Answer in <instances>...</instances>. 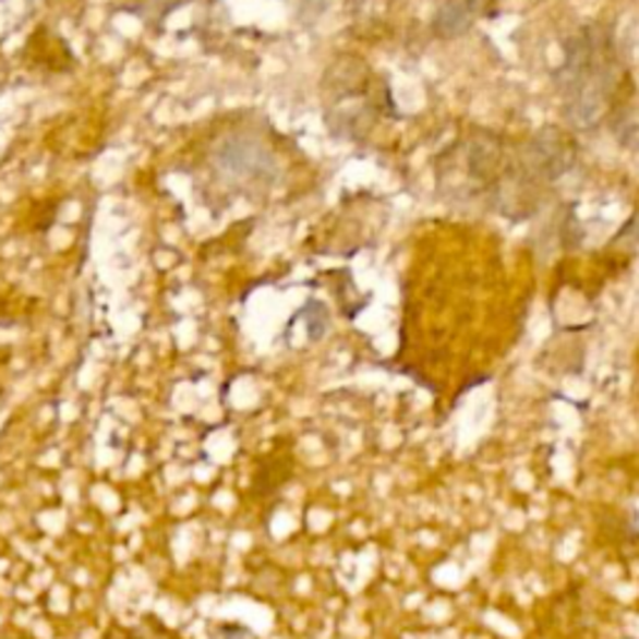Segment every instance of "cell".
Returning a JSON list of instances; mask_svg holds the SVG:
<instances>
[{
	"instance_id": "obj_3",
	"label": "cell",
	"mask_w": 639,
	"mask_h": 639,
	"mask_svg": "<svg viewBox=\"0 0 639 639\" xmlns=\"http://www.w3.org/2000/svg\"><path fill=\"white\" fill-rule=\"evenodd\" d=\"M447 3H453L455 8H460L462 13H468L470 19L474 21V19H478V13H482V8L490 3V0H447Z\"/></svg>"
},
{
	"instance_id": "obj_1",
	"label": "cell",
	"mask_w": 639,
	"mask_h": 639,
	"mask_svg": "<svg viewBox=\"0 0 639 639\" xmlns=\"http://www.w3.org/2000/svg\"><path fill=\"white\" fill-rule=\"evenodd\" d=\"M577 145L563 128L547 125L532 135L525 150V166L538 180H557L575 166Z\"/></svg>"
},
{
	"instance_id": "obj_2",
	"label": "cell",
	"mask_w": 639,
	"mask_h": 639,
	"mask_svg": "<svg viewBox=\"0 0 639 639\" xmlns=\"http://www.w3.org/2000/svg\"><path fill=\"white\" fill-rule=\"evenodd\" d=\"M499 162H503V150L492 137H474L468 150V168L470 176L490 183L499 172Z\"/></svg>"
}]
</instances>
